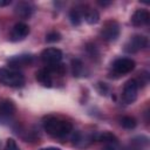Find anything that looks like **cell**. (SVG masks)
<instances>
[{"mask_svg":"<svg viewBox=\"0 0 150 150\" xmlns=\"http://www.w3.org/2000/svg\"><path fill=\"white\" fill-rule=\"evenodd\" d=\"M28 34H29V26L25 22H18L14 25V27L11 30L9 40L13 42H19L25 40Z\"/></svg>","mask_w":150,"mask_h":150,"instance_id":"10","label":"cell"},{"mask_svg":"<svg viewBox=\"0 0 150 150\" xmlns=\"http://www.w3.org/2000/svg\"><path fill=\"white\" fill-rule=\"evenodd\" d=\"M97 89H98V91L102 94V95H107L108 93H109V88H108V86L105 84V83H98L97 84Z\"/></svg>","mask_w":150,"mask_h":150,"instance_id":"22","label":"cell"},{"mask_svg":"<svg viewBox=\"0 0 150 150\" xmlns=\"http://www.w3.org/2000/svg\"><path fill=\"white\" fill-rule=\"evenodd\" d=\"M117 144H105L101 150H116Z\"/></svg>","mask_w":150,"mask_h":150,"instance_id":"23","label":"cell"},{"mask_svg":"<svg viewBox=\"0 0 150 150\" xmlns=\"http://www.w3.org/2000/svg\"><path fill=\"white\" fill-rule=\"evenodd\" d=\"M131 143L135 144V145L138 146V148H139V146H146V145L149 144V138L145 137V136H138V137L132 138Z\"/></svg>","mask_w":150,"mask_h":150,"instance_id":"20","label":"cell"},{"mask_svg":"<svg viewBox=\"0 0 150 150\" xmlns=\"http://www.w3.org/2000/svg\"><path fill=\"white\" fill-rule=\"evenodd\" d=\"M71 68H73V74L74 76H81L83 74V63L79 60V59H75L71 61Z\"/></svg>","mask_w":150,"mask_h":150,"instance_id":"18","label":"cell"},{"mask_svg":"<svg viewBox=\"0 0 150 150\" xmlns=\"http://www.w3.org/2000/svg\"><path fill=\"white\" fill-rule=\"evenodd\" d=\"M34 12V6L30 2H26V1H21L19 4H16L15 6V13L16 15H19L22 19H28L32 16Z\"/></svg>","mask_w":150,"mask_h":150,"instance_id":"13","label":"cell"},{"mask_svg":"<svg viewBox=\"0 0 150 150\" xmlns=\"http://www.w3.org/2000/svg\"><path fill=\"white\" fill-rule=\"evenodd\" d=\"M136 63L132 59H129V57H121V59H117L112 62L111 67H112V70L118 74V75H124V74H128L130 73L131 70H134Z\"/></svg>","mask_w":150,"mask_h":150,"instance_id":"8","label":"cell"},{"mask_svg":"<svg viewBox=\"0 0 150 150\" xmlns=\"http://www.w3.org/2000/svg\"><path fill=\"white\" fill-rule=\"evenodd\" d=\"M148 38L144 36V35H141V34H136L134 36H131L124 45V52L128 53V54H134V53H137L144 48L148 47Z\"/></svg>","mask_w":150,"mask_h":150,"instance_id":"4","label":"cell"},{"mask_svg":"<svg viewBox=\"0 0 150 150\" xmlns=\"http://www.w3.org/2000/svg\"><path fill=\"white\" fill-rule=\"evenodd\" d=\"M110 4H111V1H98V5H101V6H108Z\"/></svg>","mask_w":150,"mask_h":150,"instance_id":"26","label":"cell"},{"mask_svg":"<svg viewBox=\"0 0 150 150\" xmlns=\"http://www.w3.org/2000/svg\"><path fill=\"white\" fill-rule=\"evenodd\" d=\"M45 131L53 137H64L73 130V125L69 121H66L57 116H46L42 120Z\"/></svg>","mask_w":150,"mask_h":150,"instance_id":"1","label":"cell"},{"mask_svg":"<svg viewBox=\"0 0 150 150\" xmlns=\"http://www.w3.org/2000/svg\"><path fill=\"white\" fill-rule=\"evenodd\" d=\"M33 59L34 57L32 54H19V55H14L11 59H8L7 63H8L9 68L19 70V68L27 67V66L32 64Z\"/></svg>","mask_w":150,"mask_h":150,"instance_id":"9","label":"cell"},{"mask_svg":"<svg viewBox=\"0 0 150 150\" xmlns=\"http://www.w3.org/2000/svg\"><path fill=\"white\" fill-rule=\"evenodd\" d=\"M41 60L47 66H54L61 62L62 60V52L59 48H54V47H49L46 48L41 52L40 54Z\"/></svg>","mask_w":150,"mask_h":150,"instance_id":"6","label":"cell"},{"mask_svg":"<svg viewBox=\"0 0 150 150\" xmlns=\"http://www.w3.org/2000/svg\"><path fill=\"white\" fill-rule=\"evenodd\" d=\"M40 150H61L60 148H56V146H47V148H42Z\"/></svg>","mask_w":150,"mask_h":150,"instance_id":"25","label":"cell"},{"mask_svg":"<svg viewBox=\"0 0 150 150\" xmlns=\"http://www.w3.org/2000/svg\"><path fill=\"white\" fill-rule=\"evenodd\" d=\"M138 93V82L134 79L125 82L122 91V100L125 104H131L136 101Z\"/></svg>","mask_w":150,"mask_h":150,"instance_id":"5","label":"cell"},{"mask_svg":"<svg viewBox=\"0 0 150 150\" xmlns=\"http://www.w3.org/2000/svg\"><path fill=\"white\" fill-rule=\"evenodd\" d=\"M120 33H121V28H120L118 22L115 20H108L103 23V27H102L100 34L104 41L114 42L118 39Z\"/></svg>","mask_w":150,"mask_h":150,"instance_id":"3","label":"cell"},{"mask_svg":"<svg viewBox=\"0 0 150 150\" xmlns=\"http://www.w3.org/2000/svg\"><path fill=\"white\" fill-rule=\"evenodd\" d=\"M120 124L124 128V129H134L136 125H137V122L134 117H130V116H124L120 120Z\"/></svg>","mask_w":150,"mask_h":150,"instance_id":"17","label":"cell"},{"mask_svg":"<svg viewBox=\"0 0 150 150\" xmlns=\"http://www.w3.org/2000/svg\"><path fill=\"white\" fill-rule=\"evenodd\" d=\"M83 19L89 25H95L100 21V14L94 8H87V9H83Z\"/></svg>","mask_w":150,"mask_h":150,"instance_id":"15","label":"cell"},{"mask_svg":"<svg viewBox=\"0 0 150 150\" xmlns=\"http://www.w3.org/2000/svg\"><path fill=\"white\" fill-rule=\"evenodd\" d=\"M0 83L7 87H22L25 84V76L16 69L0 68Z\"/></svg>","mask_w":150,"mask_h":150,"instance_id":"2","label":"cell"},{"mask_svg":"<svg viewBox=\"0 0 150 150\" xmlns=\"http://www.w3.org/2000/svg\"><path fill=\"white\" fill-rule=\"evenodd\" d=\"M83 19V9L80 7H74L69 11V20L74 26L81 25Z\"/></svg>","mask_w":150,"mask_h":150,"instance_id":"16","label":"cell"},{"mask_svg":"<svg viewBox=\"0 0 150 150\" xmlns=\"http://www.w3.org/2000/svg\"><path fill=\"white\" fill-rule=\"evenodd\" d=\"M93 139L97 142H103L104 144H117V137L114 134L108 131L93 135Z\"/></svg>","mask_w":150,"mask_h":150,"instance_id":"14","label":"cell"},{"mask_svg":"<svg viewBox=\"0 0 150 150\" xmlns=\"http://www.w3.org/2000/svg\"><path fill=\"white\" fill-rule=\"evenodd\" d=\"M130 21H131V23L134 26H143V25H146L150 21V14H149V12L146 9H137L131 15Z\"/></svg>","mask_w":150,"mask_h":150,"instance_id":"12","label":"cell"},{"mask_svg":"<svg viewBox=\"0 0 150 150\" xmlns=\"http://www.w3.org/2000/svg\"><path fill=\"white\" fill-rule=\"evenodd\" d=\"M11 0H0V7H5V6H8L11 5Z\"/></svg>","mask_w":150,"mask_h":150,"instance_id":"24","label":"cell"},{"mask_svg":"<svg viewBox=\"0 0 150 150\" xmlns=\"http://www.w3.org/2000/svg\"><path fill=\"white\" fill-rule=\"evenodd\" d=\"M15 114V104L11 100H4L0 102V123H9Z\"/></svg>","mask_w":150,"mask_h":150,"instance_id":"7","label":"cell"},{"mask_svg":"<svg viewBox=\"0 0 150 150\" xmlns=\"http://www.w3.org/2000/svg\"><path fill=\"white\" fill-rule=\"evenodd\" d=\"M53 75H54V73L48 67L47 68H41L35 73V77H36L38 82L41 83L43 87H48V88L53 87V83H54Z\"/></svg>","mask_w":150,"mask_h":150,"instance_id":"11","label":"cell"},{"mask_svg":"<svg viewBox=\"0 0 150 150\" xmlns=\"http://www.w3.org/2000/svg\"><path fill=\"white\" fill-rule=\"evenodd\" d=\"M61 40V34L56 30H52L49 32L47 35H46V41L49 42V43H53V42H57Z\"/></svg>","mask_w":150,"mask_h":150,"instance_id":"19","label":"cell"},{"mask_svg":"<svg viewBox=\"0 0 150 150\" xmlns=\"http://www.w3.org/2000/svg\"><path fill=\"white\" fill-rule=\"evenodd\" d=\"M5 150H20V148L18 146V144H16L14 138H7L6 145H5Z\"/></svg>","mask_w":150,"mask_h":150,"instance_id":"21","label":"cell"}]
</instances>
